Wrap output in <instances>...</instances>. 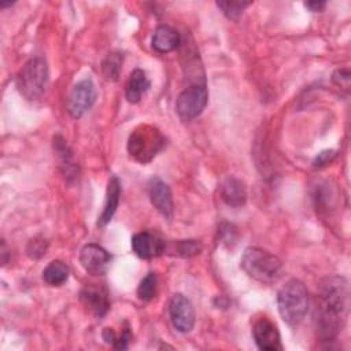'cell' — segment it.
<instances>
[{
  "label": "cell",
  "instance_id": "cell-1",
  "mask_svg": "<svg viewBox=\"0 0 351 351\" xmlns=\"http://www.w3.org/2000/svg\"><path fill=\"white\" fill-rule=\"evenodd\" d=\"M348 310V285L343 277L322 280L315 307V330L322 341L333 340L343 328Z\"/></svg>",
  "mask_w": 351,
  "mask_h": 351
},
{
  "label": "cell",
  "instance_id": "cell-2",
  "mask_svg": "<svg viewBox=\"0 0 351 351\" xmlns=\"http://www.w3.org/2000/svg\"><path fill=\"white\" fill-rule=\"evenodd\" d=\"M278 313L288 325H298L308 310V292L299 280H289L277 293Z\"/></svg>",
  "mask_w": 351,
  "mask_h": 351
},
{
  "label": "cell",
  "instance_id": "cell-3",
  "mask_svg": "<svg viewBox=\"0 0 351 351\" xmlns=\"http://www.w3.org/2000/svg\"><path fill=\"white\" fill-rule=\"evenodd\" d=\"M240 266L251 278L263 284L277 281L282 267L281 261L276 255L256 247L244 250Z\"/></svg>",
  "mask_w": 351,
  "mask_h": 351
},
{
  "label": "cell",
  "instance_id": "cell-4",
  "mask_svg": "<svg viewBox=\"0 0 351 351\" xmlns=\"http://www.w3.org/2000/svg\"><path fill=\"white\" fill-rule=\"evenodd\" d=\"M163 134L158 128L151 125L137 126L128 138V152L140 163L151 162L163 148Z\"/></svg>",
  "mask_w": 351,
  "mask_h": 351
},
{
  "label": "cell",
  "instance_id": "cell-5",
  "mask_svg": "<svg viewBox=\"0 0 351 351\" xmlns=\"http://www.w3.org/2000/svg\"><path fill=\"white\" fill-rule=\"evenodd\" d=\"M48 82V66L43 58L30 59L16 75V88L27 99H38Z\"/></svg>",
  "mask_w": 351,
  "mask_h": 351
},
{
  "label": "cell",
  "instance_id": "cell-6",
  "mask_svg": "<svg viewBox=\"0 0 351 351\" xmlns=\"http://www.w3.org/2000/svg\"><path fill=\"white\" fill-rule=\"evenodd\" d=\"M208 101V90L204 84L191 85L184 89L176 101V110L181 119L189 121L202 114Z\"/></svg>",
  "mask_w": 351,
  "mask_h": 351
},
{
  "label": "cell",
  "instance_id": "cell-7",
  "mask_svg": "<svg viewBox=\"0 0 351 351\" xmlns=\"http://www.w3.org/2000/svg\"><path fill=\"white\" fill-rule=\"evenodd\" d=\"M95 100H96L95 84L89 78L81 80L74 85V88L70 92L67 110L73 118L78 119L93 106Z\"/></svg>",
  "mask_w": 351,
  "mask_h": 351
},
{
  "label": "cell",
  "instance_id": "cell-8",
  "mask_svg": "<svg viewBox=\"0 0 351 351\" xmlns=\"http://www.w3.org/2000/svg\"><path fill=\"white\" fill-rule=\"evenodd\" d=\"M169 317L180 333H188L195 326V310L192 303L181 293H174L169 302Z\"/></svg>",
  "mask_w": 351,
  "mask_h": 351
},
{
  "label": "cell",
  "instance_id": "cell-9",
  "mask_svg": "<svg viewBox=\"0 0 351 351\" xmlns=\"http://www.w3.org/2000/svg\"><path fill=\"white\" fill-rule=\"evenodd\" d=\"M80 262L88 273L93 276H103L110 266L111 256L99 244H86L80 252Z\"/></svg>",
  "mask_w": 351,
  "mask_h": 351
},
{
  "label": "cell",
  "instance_id": "cell-10",
  "mask_svg": "<svg viewBox=\"0 0 351 351\" xmlns=\"http://www.w3.org/2000/svg\"><path fill=\"white\" fill-rule=\"evenodd\" d=\"M132 250L137 256L149 259L159 256L166 251V241L156 233L144 230L132 237Z\"/></svg>",
  "mask_w": 351,
  "mask_h": 351
},
{
  "label": "cell",
  "instance_id": "cell-11",
  "mask_svg": "<svg viewBox=\"0 0 351 351\" xmlns=\"http://www.w3.org/2000/svg\"><path fill=\"white\" fill-rule=\"evenodd\" d=\"M252 336L256 346L265 351H277L281 350L280 333L277 326L266 317H262L255 321L252 326Z\"/></svg>",
  "mask_w": 351,
  "mask_h": 351
},
{
  "label": "cell",
  "instance_id": "cell-12",
  "mask_svg": "<svg viewBox=\"0 0 351 351\" xmlns=\"http://www.w3.org/2000/svg\"><path fill=\"white\" fill-rule=\"evenodd\" d=\"M80 299L84 307L95 317H103L110 308L108 293L101 285H85L80 292Z\"/></svg>",
  "mask_w": 351,
  "mask_h": 351
},
{
  "label": "cell",
  "instance_id": "cell-13",
  "mask_svg": "<svg viewBox=\"0 0 351 351\" xmlns=\"http://www.w3.org/2000/svg\"><path fill=\"white\" fill-rule=\"evenodd\" d=\"M149 199L154 207L166 218L173 217V199L171 192L167 184H165L162 180L155 178L149 182Z\"/></svg>",
  "mask_w": 351,
  "mask_h": 351
},
{
  "label": "cell",
  "instance_id": "cell-14",
  "mask_svg": "<svg viewBox=\"0 0 351 351\" xmlns=\"http://www.w3.org/2000/svg\"><path fill=\"white\" fill-rule=\"evenodd\" d=\"M53 149L59 159V166L62 169V173L64 174V178L70 182L75 177H78V165L74 160V155L67 144V141L62 136L53 137Z\"/></svg>",
  "mask_w": 351,
  "mask_h": 351
},
{
  "label": "cell",
  "instance_id": "cell-15",
  "mask_svg": "<svg viewBox=\"0 0 351 351\" xmlns=\"http://www.w3.org/2000/svg\"><path fill=\"white\" fill-rule=\"evenodd\" d=\"M151 43H152V48L156 52L166 53V52L174 51L180 45L181 37L174 27L169 25H159L152 34Z\"/></svg>",
  "mask_w": 351,
  "mask_h": 351
},
{
  "label": "cell",
  "instance_id": "cell-16",
  "mask_svg": "<svg viewBox=\"0 0 351 351\" xmlns=\"http://www.w3.org/2000/svg\"><path fill=\"white\" fill-rule=\"evenodd\" d=\"M119 197H121V182L117 176H111L107 184V192H106V203L104 208L101 211V215L99 218V223L103 226L108 223L119 204Z\"/></svg>",
  "mask_w": 351,
  "mask_h": 351
},
{
  "label": "cell",
  "instance_id": "cell-17",
  "mask_svg": "<svg viewBox=\"0 0 351 351\" xmlns=\"http://www.w3.org/2000/svg\"><path fill=\"white\" fill-rule=\"evenodd\" d=\"M221 196L228 206L241 207L247 200L245 186L240 180L228 177L221 185Z\"/></svg>",
  "mask_w": 351,
  "mask_h": 351
},
{
  "label": "cell",
  "instance_id": "cell-18",
  "mask_svg": "<svg viewBox=\"0 0 351 351\" xmlns=\"http://www.w3.org/2000/svg\"><path fill=\"white\" fill-rule=\"evenodd\" d=\"M149 80L140 69L132 71L125 86V95L129 103H138L143 95L149 89Z\"/></svg>",
  "mask_w": 351,
  "mask_h": 351
},
{
  "label": "cell",
  "instance_id": "cell-19",
  "mask_svg": "<svg viewBox=\"0 0 351 351\" xmlns=\"http://www.w3.org/2000/svg\"><path fill=\"white\" fill-rule=\"evenodd\" d=\"M69 266L62 261H52L43 270V278L48 285L59 287L69 278Z\"/></svg>",
  "mask_w": 351,
  "mask_h": 351
},
{
  "label": "cell",
  "instance_id": "cell-20",
  "mask_svg": "<svg viewBox=\"0 0 351 351\" xmlns=\"http://www.w3.org/2000/svg\"><path fill=\"white\" fill-rule=\"evenodd\" d=\"M122 69V53L111 52L101 63V70L108 81H117Z\"/></svg>",
  "mask_w": 351,
  "mask_h": 351
},
{
  "label": "cell",
  "instance_id": "cell-21",
  "mask_svg": "<svg viewBox=\"0 0 351 351\" xmlns=\"http://www.w3.org/2000/svg\"><path fill=\"white\" fill-rule=\"evenodd\" d=\"M158 291V278L155 273H148L137 287V296L144 300L149 302L155 298Z\"/></svg>",
  "mask_w": 351,
  "mask_h": 351
},
{
  "label": "cell",
  "instance_id": "cell-22",
  "mask_svg": "<svg viewBox=\"0 0 351 351\" xmlns=\"http://www.w3.org/2000/svg\"><path fill=\"white\" fill-rule=\"evenodd\" d=\"M250 5V1L240 0H228V1H217V7L223 12V15L232 21H237L243 11Z\"/></svg>",
  "mask_w": 351,
  "mask_h": 351
},
{
  "label": "cell",
  "instance_id": "cell-23",
  "mask_svg": "<svg viewBox=\"0 0 351 351\" xmlns=\"http://www.w3.org/2000/svg\"><path fill=\"white\" fill-rule=\"evenodd\" d=\"M48 250V241L44 237H33L29 240L26 247V254L32 259H40L43 255H45Z\"/></svg>",
  "mask_w": 351,
  "mask_h": 351
},
{
  "label": "cell",
  "instance_id": "cell-24",
  "mask_svg": "<svg viewBox=\"0 0 351 351\" xmlns=\"http://www.w3.org/2000/svg\"><path fill=\"white\" fill-rule=\"evenodd\" d=\"M176 251H177V255L184 258L195 256L202 251V244L196 240H180L177 241Z\"/></svg>",
  "mask_w": 351,
  "mask_h": 351
},
{
  "label": "cell",
  "instance_id": "cell-25",
  "mask_svg": "<svg viewBox=\"0 0 351 351\" xmlns=\"http://www.w3.org/2000/svg\"><path fill=\"white\" fill-rule=\"evenodd\" d=\"M218 234H219V239L222 240V243L228 244V245L234 244L236 240H237V230H236V228L232 223H228V222H222L219 225Z\"/></svg>",
  "mask_w": 351,
  "mask_h": 351
},
{
  "label": "cell",
  "instance_id": "cell-26",
  "mask_svg": "<svg viewBox=\"0 0 351 351\" xmlns=\"http://www.w3.org/2000/svg\"><path fill=\"white\" fill-rule=\"evenodd\" d=\"M132 340V332H130V326L128 324H125V328L122 329L121 335L114 336L111 346L117 350H126L129 347V343Z\"/></svg>",
  "mask_w": 351,
  "mask_h": 351
},
{
  "label": "cell",
  "instance_id": "cell-27",
  "mask_svg": "<svg viewBox=\"0 0 351 351\" xmlns=\"http://www.w3.org/2000/svg\"><path fill=\"white\" fill-rule=\"evenodd\" d=\"M332 81L337 86L348 90V88H350V70L348 69H339V70H336L333 73V75H332Z\"/></svg>",
  "mask_w": 351,
  "mask_h": 351
},
{
  "label": "cell",
  "instance_id": "cell-28",
  "mask_svg": "<svg viewBox=\"0 0 351 351\" xmlns=\"http://www.w3.org/2000/svg\"><path fill=\"white\" fill-rule=\"evenodd\" d=\"M336 156V152L335 151H322L321 154H318V156L314 159L313 165L314 167H321V166H325L328 165L333 158Z\"/></svg>",
  "mask_w": 351,
  "mask_h": 351
},
{
  "label": "cell",
  "instance_id": "cell-29",
  "mask_svg": "<svg viewBox=\"0 0 351 351\" xmlns=\"http://www.w3.org/2000/svg\"><path fill=\"white\" fill-rule=\"evenodd\" d=\"M325 5H326V3H324V1H306L304 3V7L313 12H318V11L324 10Z\"/></svg>",
  "mask_w": 351,
  "mask_h": 351
},
{
  "label": "cell",
  "instance_id": "cell-30",
  "mask_svg": "<svg viewBox=\"0 0 351 351\" xmlns=\"http://www.w3.org/2000/svg\"><path fill=\"white\" fill-rule=\"evenodd\" d=\"M10 5H12V3H1V4H0V7H3V8H4V7H10Z\"/></svg>",
  "mask_w": 351,
  "mask_h": 351
}]
</instances>
